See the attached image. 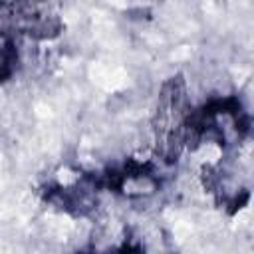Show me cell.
<instances>
[{
    "instance_id": "cell-1",
    "label": "cell",
    "mask_w": 254,
    "mask_h": 254,
    "mask_svg": "<svg viewBox=\"0 0 254 254\" xmlns=\"http://www.w3.org/2000/svg\"><path fill=\"white\" fill-rule=\"evenodd\" d=\"M14 60H16V52H14L12 42L8 38L0 36V79L12 71Z\"/></svg>"
}]
</instances>
